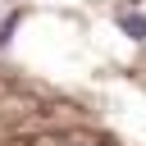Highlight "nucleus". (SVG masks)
I'll return each mask as SVG.
<instances>
[{"label": "nucleus", "mask_w": 146, "mask_h": 146, "mask_svg": "<svg viewBox=\"0 0 146 146\" xmlns=\"http://www.w3.org/2000/svg\"><path fill=\"white\" fill-rule=\"evenodd\" d=\"M119 27H123L132 41H146V18H141V14H119Z\"/></svg>", "instance_id": "nucleus-1"}, {"label": "nucleus", "mask_w": 146, "mask_h": 146, "mask_svg": "<svg viewBox=\"0 0 146 146\" xmlns=\"http://www.w3.org/2000/svg\"><path fill=\"white\" fill-rule=\"evenodd\" d=\"M14 23H18V18H5V23H0V46L9 41V32H14Z\"/></svg>", "instance_id": "nucleus-2"}]
</instances>
